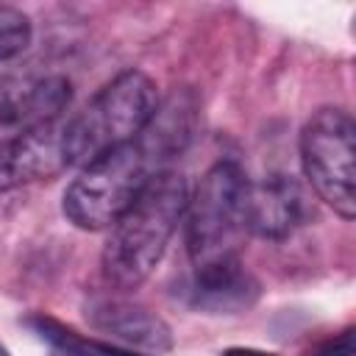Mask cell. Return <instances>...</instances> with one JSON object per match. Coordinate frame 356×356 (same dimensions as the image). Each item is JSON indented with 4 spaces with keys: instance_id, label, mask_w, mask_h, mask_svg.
<instances>
[{
    "instance_id": "12",
    "label": "cell",
    "mask_w": 356,
    "mask_h": 356,
    "mask_svg": "<svg viewBox=\"0 0 356 356\" xmlns=\"http://www.w3.org/2000/svg\"><path fill=\"white\" fill-rule=\"evenodd\" d=\"M356 345H353V328H345L342 334H337L334 339H328L323 348H317L312 356H353Z\"/></svg>"
},
{
    "instance_id": "2",
    "label": "cell",
    "mask_w": 356,
    "mask_h": 356,
    "mask_svg": "<svg viewBox=\"0 0 356 356\" xmlns=\"http://www.w3.org/2000/svg\"><path fill=\"white\" fill-rule=\"evenodd\" d=\"M186 203L189 184L181 172L164 170L156 175L131 209L111 225V236L100 259L103 278L117 289H136L145 284L161 261Z\"/></svg>"
},
{
    "instance_id": "7",
    "label": "cell",
    "mask_w": 356,
    "mask_h": 356,
    "mask_svg": "<svg viewBox=\"0 0 356 356\" xmlns=\"http://www.w3.org/2000/svg\"><path fill=\"white\" fill-rule=\"evenodd\" d=\"M70 100L72 83L58 72H8L0 78V125L33 128L61 120Z\"/></svg>"
},
{
    "instance_id": "5",
    "label": "cell",
    "mask_w": 356,
    "mask_h": 356,
    "mask_svg": "<svg viewBox=\"0 0 356 356\" xmlns=\"http://www.w3.org/2000/svg\"><path fill=\"white\" fill-rule=\"evenodd\" d=\"M300 164L323 203L356 217V125L345 108H317L300 131Z\"/></svg>"
},
{
    "instance_id": "8",
    "label": "cell",
    "mask_w": 356,
    "mask_h": 356,
    "mask_svg": "<svg viewBox=\"0 0 356 356\" xmlns=\"http://www.w3.org/2000/svg\"><path fill=\"white\" fill-rule=\"evenodd\" d=\"M248 234L261 239H286L312 214L309 195L292 175H267L248 186Z\"/></svg>"
},
{
    "instance_id": "4",
    "label": "cell",
    "mask_w": 356,
    "mask_h": 356,
    "mask_svg": "<svg viewBox=\"0 0 356 356\" xmlns=\"http://www.w3.org/2000/svg\"><path fill=\"white\" fill-rule=\"evenodd\" d=\"M248 175L231 159L217 161L200 178L186 203V250L192 267H209L239 259L248 234Z\"/></svg>"
},
{
    "instance_id": "1",
    "label": "cell",
    "mask_w": 356,
    "mask_h": 356,
    "mask_svg": "<svg viewBox=\"0 0 356 356\" xmlns=\"http://www.w3.org/2000/svg\"><path fill=\"white\" fill-rule=\"evenodd\" d=\"M197 125V97L189 89L172 92L150 122L128 142L89 161L64 192V217L81 231L111 228L145 186L184 153Z\"/></svg>"
},
{
    "instance_id": "14",
    "label": "cell",
    "mask_w": 356,
    "mask_h": 356,
    "mask_svg": "<svg viewBox=\"0 0 356 356\" xmlns=\"http://www.w3.org/2000/svg\"><path fill=\"white\" fill-rule=\"evenodd\" d=\"M0 356H8V350H6V348H3V345H0Z\"/></svg>"
},
{
    "instance_id": "10",
    "label": "cell",
    "mask_w": 356,
    "mask_h": 356,
    "mask_svg": "<svg viewBox=\"0 0 356 356\" xmlns=\"http://www.w3.org/2000/svg\"><path fill=\"white\" fill-rule=\"evenodd\" d=\"M259 281L242 267V261H222L197 267L186 286V300L192 309L209 314H236L256 303Z\"/></svg>"
},
{
    "instance_id": "9",
    "label": "cell",
    "mask_w": 356,
    "mask_h": 356,
    "mask_svg": "<svg viewBox=\"0 0 356 356\" xmlns=\"http://www.w3.org/2000/svg\"><path fill=\"white\" fill-rule=\"evenodd\" d=\"M86 320L95 331L108 334L111 339L122 342L131 350L139 348L150 353H164V350H172L175 345V337L167 320L134 300L92 298L86 303Z\"/></svg>"
},
{
    "instance_id": "13",
    "label": "cell",
    "mask_w": 356,
    "mask_h": 356,
    "mask_svg": "<svg viewBox=\"0 0 356 356\" xmlns=\"http://www.w3.org/2000/svg\"><path fill=\"white\" fill-rule=\"evenodd\" d=\"M220 356H275V353L259 350V348H228V350H222Z\"/></svg>"
},
{
    "instance_id": "3",
    "label": "cell",
    "mask_w": 356,
    "mask_h": 356,
    "mask_svg": "<svg viewBox=\"0 0 356 356\" xmlns=\"http://www.w3.org/2000/svg\"><path fill=\"white\" fill-rule=\"evenodd\" d=\"M159 108V86L142 70L114 75L78 114L67 117V150L75 164H89L134 139Z\"/></svg>"
},
{
    "instance_id": "6",
    "label": "cell",
    "mask_w": 356,
    "mask_h": 356,
    "mask_svg": "<svg viewBox=\"0 0 356 356\" xmlns=\"http://www.w3.org/2000/svg\"><path fill=\"white\" fill-rule=\"evenodd\" d=\"M72 167L67 150V120L22 128L0 142V195L58 178Z\"/></svg>"
},
{
    "instance_id": "11",
    "label": "cell",
    "mask_w": 356,
    "mask_h": 356,
    "mask_svg": "<svg viewBox=\"0 0 356 356\" xmlns=\"http://www.w3.org/2000/svg\"><path fill=\"white\" fill-rule=\"evenodd\" d=\"M33 39V25L25 11L14 6H0V61L19 56Z\"/></svg>"
}]
</instances>
